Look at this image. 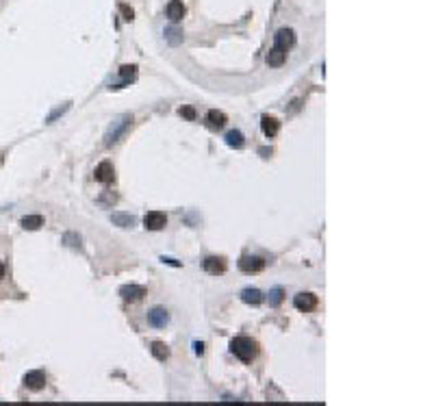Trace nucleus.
I'll list each match as a JSON object with an SVG mask.
<instances>
[{"label": "nucleus", "instance_id": "nucleus-17", "mask_svg": "<svg viewBox=\"0 0 434 406\" xmlns=\"http://www.w3.org/2000/svg\"><path fill=\"white\" fill-rule=\"evenodd\" d=\"M111 221H113V226H119V228L135 226V217L131 213H111Z\"/></svg>", "mask_w": 434, "mask_h": 406}, {"label": "nucleus", "instance_id": "nucleus-29", "mask_svg": "<svg viewBox=\"0 0 434 406\" xmlns=\"http://www.w3.org/2000/svg\"><path fill=\"white\" fill-rule=\"evenodd\" d=\"M161 261H163V263H168V265H172V267H180V263L176 261V258H170V256H161Z\"/></svg>", "mask_w": 434, "mask_h": 406}, {"label": "nucleus", "instance_id": "nucleus-13", "mask_svg": "<svg viewBox=\"0 0 434 406\" xmlns=\"http://www.w3.org/2000/svg\"><path fill=\"white\" fill-rule=\"evenodd\" d=\"M204 270L213 276L224 274L226 272V261L221 256H209V258H204Z\"/></svg>", "mask_w": 434, "mask_h": 406}, {"label": "nucleus", "instance_id": "nucleus-32", "mask_svg": "<svg viewBox=\"0 0 434 406\" xmlns=\"http://www.w3.org/2000/svg\"><path fill=\"white\" fill-rule=\"evenodd\" d=\"M5 276V265H3V261H0V278Z\"/></svg>", "mask_w": 434, "mask_h": 406}, {"label": "nucleus", "instance_id": "nucleus-20", "mask_svg": "<svg viewBox=\"0 0 434 406\" xmlns=\"http://www.w3.org/2000/svg\"><path fill=\"white\" fill-rule=\"evenodd\" d=\"M20 224H22L24 230H37V228L44 226V217L42 215H24L20 219Z\"/></svg>", "mask_w": 434, "mask_h": 406}, {"label": "nucleus", "instance_id": "nucleus-1", "mask_svg": "<svg viewBox=\"0 0 434 406\" xmlns=\"http://www.w3.org/2000/svg\"><path fill=\"white\" fill-rule=\"evenodd\" d=\"M133 126V115L131 113H124V115H117L113 122L109 124L107 133H105V146L111 148L113 144H117L122 137L128 133V128Z\"/></svg>", "mask_w": 434, "mask_h": 406}, {"label": "nucleus", "instance_id": "nucleus-8", "mask_svg": "<svg viewBox=\"0 0 434 406\" xmlns=\"http://www.w3.org/2000/svg\"><path fill=\"white\" fill-rule=\"evenodd\" d=\"M94 178L98 180V182H105V185H109V182H113V178H115V170H113V163L111 161H102L96 168V172H94Z\"/></svg>", "mask_w": 434, "mask_h": 406}, {"label": "nucleus", "instance_id": "nucleus-22", "mask_svg": "<svg viewBox=\"0 0 434 406\" xmlns=\"http://www.w3.org/2000/svg\"><path fill=\"white\" fill-rule=\"evenodd\" d=\"M70 107H72V103H70V100H68V103H63L61 107H54V109H52V113H50L48 117H46V124H52V122H54V119H57V117L66 115L68 111H70Z\"/></svg>", "mask_w": 434, "mask_h": 406}, {"label": "nucleus", "instance_id": "nucleus-23", "mask_svg": "<svg viewBox=\"0 0 434 406\" xmlns=\"http://www.w3.org/2000/svg\"><path fill=\"white\" fill-rule=\"evenodd\" d=\"M119 76L124 78V83H131L137 76V66H135V63H133V66H122V68H119Z\"/></svg>", "mask_w": 434, "mask_h": 406}, {"label": "nucleus", "instance_id": "nucleus-5", "mask_svg": "<svg viewBox=\"0 0 434 406\" xmlns=\"http://www.w3.org/2000/svg\"><path fill=\"white\" fill-rule=\"evenodd\" d=\"M263 267H265V261L261 256H241L239 258V270H241L243 274H258V272H263Z\"/></svg>", "mask_w": 434, "mask_h": 406}, {"label": "nucleus", "instance_id": "nucleus-14", "mask_svg": "<svg viewBox=\"0 0 434 406\" xmlns=\"http://www.w3.org/2000/svg\"><path fill=\"white\" fill-rule=\"evenodd\" d=\"M265 61L270 63L272 68H280L284 61H287V50H282V48H278V46H274V48L267 52V57H265Z\"/></svg>", "mask_w": 434, "mask_h": 406}, {"label": "nucleus", "instance_id": "nucleus-25", "mask_svg": "<svg viewBox=\"0 0 434 406\" xmlns=\"http://www.w3.org/2000/svg\"><path fill=\"white\" fill-rule=\"evenodd\" d=\"M63 243L70 246V248H76V250H80V237L78 235H74V233H66L63 235Z\"/></svg>", "mask_w": 434, "mask_h": 406}, {"label": "nucleus", "instance_id": "nucleus-3", "mask_svg": "<svg viewBox=\"0 0 434 406\" xmlns=\"http://www.w3.org/2000/svg\"><path fill=\"white\" fill-rule=\"evenodd\" d=\"M22 382H24L26 389H31V391H42L44 387H46V374L42 372V369H33V372H26V374H24Z\"/></svg>", "mask_w": 434, "mask_h": 406}, {"label": "nucleus", "instance_id": "nucleus-15", "mask_svg": "<svg viewBox=\"0 0 434 406\" xmlns=\"http://www.w3.org/2000/svg\"><path fill=\"white\" fill-rule=\"evenodd\" d=\"M168 17L172 22H180L182 17H184V5H182V0H170L168 3Z\"/></svg>", "mask_w": 434, "mask_h": 406}, {"label": "nucleus", "instance_id": "nucleus-9", "mask_svg": "<svg viewBox=\"0 0 434 406\" xmlns=\"http://www.w3.org/2000/svg\"><path fill=\"white\" fill-rule=\"evenodd\" d=\"M119 295L124 302H139L146 295V289L139 285H124V287H119Z\"/></svg>", "mask_w": 434, "mask_h": 406}, {"label": "nucleus", "instance_id": "nucleus-4", "mask_svg": "<svg viewBox=\"0 0 434 406\" xmlns=\"http://www.w3.org/2000/svg\"><path fill=\"white\" fill-rule=\"evenodd\" d=\"M317 295L315 293H311V291H302V293H298L293 298V307L298 309V311H304V313H308V311H313L317 307Z\"/></svg>", "mask_w": 434, "mask_h": 406}, {"label": "nucleus", "instance_id": "nucleus-30", "mask_svg": "<svg viewBox=\"0 0 434 406\" xmlns=\"http://www.w3.org/2000/svg\"><path fill=\"white\" fill-rule=\"evenodd\" d=\"M193 348H196V354H198V356L204 354V343H200V341H196V343H193Z\"/></svg>", "mask_w": 434, "mask_h": 406}, {"label": "nucleus", "instance_id": "nucleus-18", "mask_svg": "<svg viewBox=\"0 0 434 406\" xmlns=\"http://www.w3.org/2000/svg\"><path fill=\"white\" fill-rule=\"evenodd\" d=\"M150 352H152V356L156 358V361H168V356H170V348L165 346L163 341H152Z\"/></svg>", "mask_w": 434, "mask_h": 406}, {"label": "nucleus", "instance_id": "nucleus-31", "mask_svg": "<svg viewBox=\"0 0 434 406\" xmlns=\"http://www.w3.org/2000/svg\"><path fill=\"white\" fill-rule=\"evenodd\" d=\"M258 152H261L263 156H267V154H272V148H261V150H258Z\"/></svg>", "mask_w": 434, "mask_h": 406}, {"label": "nucleus", "instance_id": "nucleus-10", "mask_svg": "<svg viewBox=\"0 0 434 406\" xmlns=\"http://www.w3.org/2000/svg\"><path fill=\"white\" fill-rule=\"evenodd\" d=\"M293 44H295V33L291 29H280L274 35V46H278L282 50H289Z\"/></svg>", "mask_w": 434, "mask_h": 406}, {"label": "nucleus", "instance_id": "nucleus-6", "mask_svg": "<svg viewBox=\"0 0 434 406\" xmlns=\"http://www.w3.org/2000/svg\"><path fill=\"white\" fill-rule=\"evenodd\" d=\"M168 321H170V313L163 307H154V309L148 311V324H150L152 328H165Z\"/></svg>", "mask_w": 434, "mask_h": 406}, {"label": "nucleus", "instance_id": "nucleus-28", "mask_svg": "<svg viewBox=\"0 0 434 406\" xmlns=\"http://www.w3.org/2000/svg\"><path fill=\"white\" fill-rule=\"evenodd\" d=\"M178 113H180L182 117H187V119H196V109H193V107H182Z\"/></svg>", "mask_w": 434, "mask_h": 406}, {"label": "nucleus", "instance_id": "nucleus-11", "mask_svg": "<svg viewBox=\"0 0 434 406\" xmlns=\"http://www.w3.org/2000/svg\"><path fill=\"white\" fill-rule=\"evenodd\" d=\"M261 131L265 137H276L280 131V122H278V117H274V115H263L261 117Z\"/></svg>", "mask_w": 434, "mask_h": 406}, {"label": "nucleus", "instance_id": "nucleus-16", "mask_svg": "<svg viewBox=\"0 0 434 406\" xmlns=\"http://www.w3.org/2000/svg\"><path fill=\"white\" fill-rule=\"evenodd\" d=\"M163 35H165V42H168L170 46H180L182 44V29H180V26H176V24L165 26Z\"/></svg>", "mask_w": 434, "mask_h": 406}, {"label": "nucleus", "instance_id": "nucleus-7", "mask_svg": "<svg viewBox=\"0 0 434 406\" xmlns=\"http://www.w3.org/2000/svg\"><path fill=\"white\" fill-rule=\"evenodd\" d=\"M165 224H168V217H165V213H161V211H150V213L143 215V226L148 230H161V228H165Z\"/></svg>", "mask_w": 434, "mask_h": 406}, {"label": "nucleus", "instance_id": "nucleus-21", "mask_svg": "<svg viewBox=\"0 0 434 406\" xmlns=\"http://www.w3.org/2000/svg\"><path fill=\"white\" fill-rule=\"evenodd\" d=\"M226 144L230 146V148H243V144H245V137H243V133L241 131H228L226 133Z\"/></svg>", "mask_w": 434, "mask_h": 406}, {"label": "nucleus", "instance_id": "nucleus-27", "mask_svg": "<svg viewBox=\"0 0 434 406\" xmlns=\"http://www.w3.org/2000/svg\"><path fill=\"white\" fill-rule=\"evenodd\" d=\"M117 9H119V13H122V15H124V20H126V22H131V20H133V17H135V11H133V9H131V7H128V5H124V3H119V5H117Z\"/></svg>", "mask_w": 434, "mask_h": 406}, {"label": "nucleus", "instance_id": "nucleus-19", "mask_svg": "<svg viewBox=\"0 0 434 406\" xmlns=\"http://www.w3.org/2000/svg\"><path fill=\"white\" fill-rule=\"evenodd\" d=\"M241 300L245 302V304H261L263 302V293L258 291V289H252V287H247V289H243L241 291Z\"/></svg>", "mask_w": 434, "mask_h": 406}, {"label": "nucleus", "instance_id": "nucleus-24", "mask_svg": "<svg viewBox=\"0 0 434 406\" xmlns=\"http://www.w3.org/2000/svg\"><path fill=\"white\" fill-rule=\"evenodd\" d=\"M282 300H284V291L280 287H276V289L270 291V307H280Z\"/></svg>", "mask_w": 434, "mask_h": 406}, {"label": "nucleus", "instance_id": "nucleus-2", "mask_svg": "<svg viewBox=\"0 0 434 406\" xmlns=\"http://www.w3.org/2000/svg\"><path fill=\"white\" fill-rule=\"evenodd\" d=\"M230 352H233L239 361L250 363L258 354V343L250 337H235L233 341H230Z\"/></svg>", "mask_w": 434, "mask_h": 406}, {"label": "nucleus", "instance_id": "nucleus-26", "mask_svg": "<svg viewBox=\"0 0 434 406\" xmlns=\"http://www.w3.org/2000/svg\"><path fill=\"white\" fill-rule=\"evenodd\" d=\"M117 202V196L113 191H107V193H102V196L98 198V205H105V207H113Z\"/></svg>", "mask_w": 434, "mask_h": 406}, {"label": "nucleus", "instance_id": "nucleus-12", "mask_svg": "<svg viewBox=\"0 0 434 406\" xmlns=\"http://www.w3.org/2000/svg\"><path fill=\"white\" fill-rule=\"evenodd\" d=\"M226 122H228L226 113H221V111H217V109H211L209 113H206V126L213 128V131H219V128H224Z\"/></svg>", "mask_w": 434, "mask_h": 406}]
</instances>
